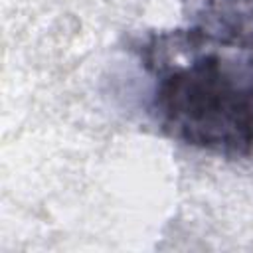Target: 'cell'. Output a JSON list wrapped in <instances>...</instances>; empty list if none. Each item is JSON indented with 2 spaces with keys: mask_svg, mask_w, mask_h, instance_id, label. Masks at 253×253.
<instances>
[{
  "mask_svg": "<svg viewBox=\"0 0 253 253\" xmlns=\"http://www.w3.org/2000/svg\"><path fill=\"white\" fill-rule=\"evenodd\" d=\"M150 111L174 140L225 158L253 152V49L188 26L136 43Z\"/></svg>",
  "mask_w": 253,
  "mask_h": 253,
  "instance_id": "6da1fadb",
  "label": "cell"
},
{
  "mask_svg": "<svg viewBox=\"0 0 253 253\" xmlns=\"http://www.w3.org/2000/svg\"><path fill=\"white\" fill-rule=\"evenodd\" d=\"M194 28L208 36L253 49V0H184Z\"/></svg>",
  "mask_w": 253,
  "mask_h": 253,
  "instance_id": "7a4b0ae2",
  "label": "cell"
}]
</instances>
